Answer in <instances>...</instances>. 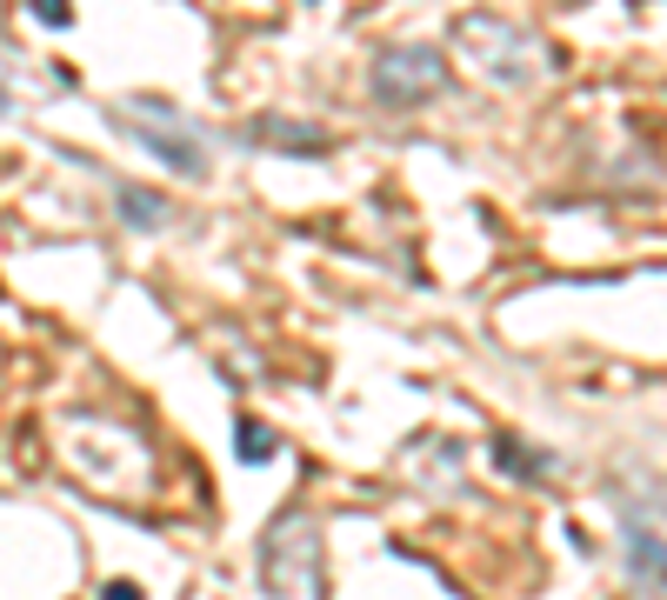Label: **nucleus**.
Here are the masks:
<instances>
[{
  "mask_svg": "<svg viewBox=\"0 0 667 600\" xmlns=\"http://www.w3.org/2000/svg\"><path fill=\"white\" fill-rule=\"evenodd\" d=\"M114 121H121V127H134V140H140L160 167H174V174H188V181H201V174H207V147H201V134L188 127V114H174L167 101H134V107H114Z\"/></svg>",
  "mask_w": 667,
  "mask_h": 600,
  "instance_id": "2",
  "label": "nucleus"
},
{
  "mask_svg": "<svg viewBox=\"0 0 667 600\" xmlns=\"http://www.w3.org/2000/svg\"><path fill=\"white\" fill-rule=\"evenodd\" d=\"M27 8H34V21H47V27H67V21H74L67 0H27Z\"/></svg>",
  "mask_w": 667,
  "mask_h": 600,
  "instance_id": "7",
  "label": "nucleus"
},
{
  "mask_svg": "<svg viewBox=\"0 0 667 600\" xmlns=\"http://www.w3.org/2000/svg\"><path fill=\"white\" fill-rule=\"evenodd\" d=\"M114 214H121L127 227H140V234L167 227V201H154L147 188H121V194H114Z\"/></svg>",
  "mask_w": 667,
  "mask_h": 600,
  "instance_id": "4",
  "label": "nucleus"
},
{
  "mask_svg": "<svg viewBox=\"0 0 667 600\" xmlns=\"http://www.w3.org/2000/svg\"><path fill=\"white\" fill-rule=\"evenodd\" d=\"M234 448H240V461H255V467H261V461H274L281 441H274V427H261L255 414H240V420H234Z\"/></svg>",
  "mask_w": 667,
  "mask_h": 600,
  "instance_id": "5",
  "label": "nucleus"
},
{
  "mask_svg": "<svg viewBox=\"0 0 667 600\" xmlns=\"http://www.w3.org/2000/svg\"><path fill=\"white\" fill-rule=\"evenodd\" d=\"M8 107H14V101H8V94H0V114H8Z\"/></svg>",
  "mask_w": 667,
  "mask_h": 600,
  "instance_id": "9",
  "label": "nucleus"
},
{
  "mask_svg": "<svg viewBox=\"0 0 667 600\" xmlns=\"http://www.w3.org/2000/svg\"><path fill=\"white\" fill-rule=\"evenodd\" d=\"M500 474H521V480H554V467H541V454H528L521 441H500Z\"/></svg>",
  "mask_w": 667,
  "mask_h": 600,
  "instance_id": "6",
  "label": "nucleus"
},
{
  "mask_svg": "<svg viewBox=\"0 0 667 600\" xmlns=\"http://www.w3.org/2000/svg\"><path fill=\"white\" fill-rule=\"evenodd\" d=\"M247 140H255V147H274V154H307V160H320V154L334 147L327 127L287 121V114H255V121H247Z\"/></svg>",
  "mask_w": 667,
  "mask_h": 600,
  "instance_id": "3",
  "label": "nucleus"
},
{
  "mask_svg": "<svg viewBox=\"0 0 667 600\" xmlns=\"http://www.w3.org/2000/svg\"><path fill=\"white\" fill-rule=\"evenodd\" d=\"M108 600H140V587H127V580H114V587H108Z\"/></svg>",
  "mask_w": 667,
  "mask_h": 600,
  "instance_id": "8",
  "label": "nucleus"
},
{
  "mask_svg": "<svg viewBox=\"0 0 667 600\" xmlns=\"http://www.w3.org/2000/svg\"><path fill=\"white\" fill-rule=\"evenodd\" d=\"M368 88L381 107H428L448 94V54L428 47V41H400V47H381L374 67H368Z\"/></svg>",
  "mask_w": 667,
  "mask_h": 600,
  "instance_id": "1",
  "label": "nucleus"
}]
</instances>
